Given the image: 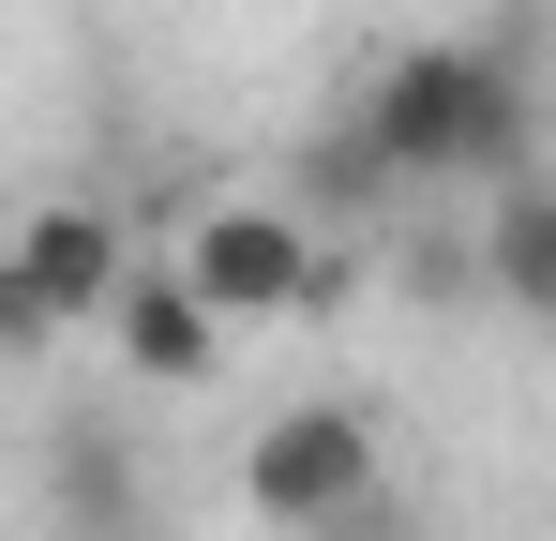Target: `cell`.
Returning <instances> with one entry per match:
<instances>
[{"label": "cell", "instance_id": "cell-4", "mask_svg": "<svg viewBox=\"0 0 556 541\" xmlns=\"http://www.w3.org/2000/svg\"><path fill=\"white\" fill-rule=\"evenodd\" d=\"M0 256H15V286H30L46 347H61V331H91L105 301H121L136 241H121V211H105V196H46V211H15V226H0Z\"/></svg>", "mask_w": 556, "mask_h": 541}, {"label": "cell", "instance_id": "cell-2", "mask_svg": "<svg viewBox=\"0 0 556 541\" xmlns=\"http://www.w3.org/2000/svg\"><path fill=\"white\" fill-rule=\"evenodd\" d=\"M241 496H256V527H286V541H331L346 512H376V496H391L376 406H346V391H301V406H271V422L241 437Z\"/></svg>", "mask_w": 556, "mask_h": 541}, {"label": "cell", "instance_id": "cell-1", "mask_svg": "<svg viewBox=\"0 0 556 541\" xmlns=\"http://www.w3.org/2000/svg\"><path fill=\"white\" fill-rule=\"evenodd\" d=\"M362 121V151H376V180L391 196H452V180H542L527 151H542V105H527V61H511V30L496 46H466V30H437V46H391L376 61V90L346 105Z\"/></svg>", "mask_w": 556, "mask_h": 541}, {"label": "cell", "instance_id": "cell-7", "mask_svg": "<svg viewBox=\"0 0 556 541\" xmlns=\"http://www.w3.org/2000/svg\"><path fill=\"white\" fill-rule=\"evenodd\" d=\"M481 286H496L511 316L556 301V196L542 180H496V211H481Z\"/></svg>", "mask_w": 556, "mask_h": 541}, {"label": "cell", "instance_id": "cell-6", "mask_svg": "<svg viewBox=\"0 0 556 541\" xmlns=\"http://www.w3.org/2000/svg\"><path fill=\"white\" fill-rule=\"evenodd\" d=\"M301 196H271L286 226H316V241H331V226H376V211H391V180H376V151H362V121H331V136H301Z\"/></svg>", "mask_w": 556, "mask_h": 541}, {"label": "cell", "instance_id": "cell-3", "mask_svg": "<svg viewBox=\"0 0 556 541\" xmlns=\"http://www.w3.org/2000/svg\"><path fill=\"white\" fill-rule=\"evenodd\" d=\"M166 270L195 286V316H211V331H271V316H331V301H346V256H331L316 226H286L271 196L195 211V241H181Z\"/></svg>", "mask_w": 556, "mask_h": 541}, {"label": "cell", "instance_id": "cell-5", "mask_svg": "<svg viewBox=\"0 0 556 541\" xmlns=\"http://www.w3.org/2000/svg\"><path fill=\"white\" fill-rule=\"evenodd\" d=\"M91 331L121 347V376H136V391H211V376H226V331L195 316V286H181L166 256H136V270H121V301H105Z\"/></svg>", "mask_w": 556, "mask_h": 541}, {"label": "cell", "instance_id": "cell-8", "mask_svg": "<svg viewBox=\"0 0 556 541\" xmlns=\"http://www.w3.org/2000/svg\"><path fill=\"white\" fill-rule=\"evenodd\" d=\"M61 527L76 541H136V451L105 422H61Z\"/></svg>", "mask_w": 556, "mask_h": 541}, {"label": "cell", "instance_id": "cell-9", "mask_svg": "<svg viewBox=\"0 0 556 541\" xmlns=\"http://www.w3.org/2000/svg\"><path fill=\"white\" fill-rule=\"evenodd\" d=\"M0 361H46V316H30V286H15V256H0Z\"/></svg>", "mask_w": 556, "mask_h": 541}]
</instances>
